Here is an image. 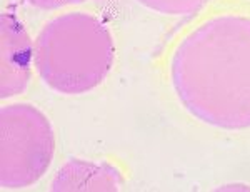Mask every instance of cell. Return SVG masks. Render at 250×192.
Returning <instances> with one entry per match:
<instances>
[{"instance_id": "5", "label": "cell", "mask_w": 250, "mask_h": 192, "mask_svg": "<svg viewBox=\"0 0 250 192\" xmlns=\"http://www.w3.org/2000/svg\"><path fill=\"white\" fill-rule=\"evenodd\" d=\"M125 184L124 171L112 161L70 159L59 169L50 191H120Z\"/></svg>"}, {"instance_id": "3", "label": "cell", "mask_w": 250, "mask_h": 192, "mask_svg": "<svg viewBox=\"0 0 250 192\" xmlns=\"http://www.w3.org/2000/svg\"><path fill=\"white\" fill-rule=\"evenodd\" d=\"M0 186L27 189L47 174L55 155L50 119L30 102H12L0 110Z\"/></svg>"}, {"instance_id": "1", "label": "cell", "mask_w": 250, "mask_h": 192, "mask_svg": "<svg viewBox=\"0 0 250 192\" xmlns=\"http://www.w3.org/2000/svg\"><path fill=\"white\" fill-rule=\"evenodd\" d=\"M164 74L195 121L250 130V0H217L180 23L165 49Z\"/></svg>"}, {"instance_id": "4", "label": "cell", "mask_w": 250, "mask_h": 192, "mask_svg": "<svg viewBox=\"0 0 250 192\" xmlns=\"http://www.w3.org/2000/svg\"><path fill=\"white\" fill-rule=\"evenodd\" d=\"M0 97L3 101L23 94L32 81L34 41L25 25L12 12L0 21Z\"/></svg>"}, {"instance_id": "2", "label": "cell", "mask_w": 250, "mask_h": 192, "mask_svg": "<svg viewBox=\"0 0 250 192\" xmlns=\"http://www.w3.org/2000/svg\"><path fill=\"white\" fill-rule=\"evenodd\" d=\"M110 27L87 10L48 19L34 41V69L55 94L83 95L105 82L115 65Z\"/></svg>"}, {"instance_id": "7", "label": "cell", "mask_w": 250, "mask_h": 192, "mask_svg": "<svg viewBox=\"0 0 250 192\" xmlns=\"http://www.w3.org/2000/svg\"><path fill=\"white\" fill-rule=\"evenodd\" d=\"M25 2L40 10H59L65 9V7L82 5V3L88 2V0H25Z\"/></svg>"}, {"instance_id": "6", "label": "cell", "mask_w": 250, "mask_h": 192, "mask_svg": "<svg viewBox=\"0 0 250 192\" xmlns=\"http://www.w3.org/2000/svg\"><path fill=\"white\" fill-rule=\"evenodd\" d=\"M145 9L160 15L177 17V15H193L212 3L213 0H137Z\"/></svg>"}]
</instances>
